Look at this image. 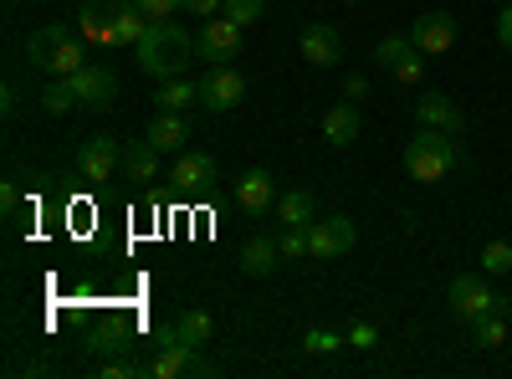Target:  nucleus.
<instances>
[{"mask_svg":"<svg viewBox=\"0 0 512 379\" xmlns=\"http://www.w3.org/2000/svg\"><path fill=\"white\" fill-rule=\"evenodd\" d=\"M364 93H369V82H364V77H359V72H354V77H349V82H344V98H354V103H359V98H364Z\"/></svg>","mask_w":512,"mask_h":379,"instance_id":"4c0bfd02","label":"nucleus"},{"mask_svg":"<svg viewBox=\"0 0 512 379\" xmlns=\"http://www.w3.org/2000/svg\"><path fill=\"white\" fill-rule=\"evenodd\" d=\"M236 205L246 210V216H267V210L277 205V180H272V170H246L241 180H236Z\"/></svg>","mask_w":512,"mask_h":379,"instance_id":"f8f14e48","label":"nucleus"},{"mask_svg":"<svg viewBox=\"0 0 512 379\" xmlns=\"http://www.w3.org/2000/svg\"><path fill=\"white\" fill-rule=\"evenodd\" d=\"M139 57V72L154 77V82H169V77H185V67L195 62V41L175 26V21H149L144 41L134 47Z\"/></svg>","mask_w":512,"mask_h":379,"instance_id":"f257e3e1","label":"nucleus"},{"mask_svg":"<svg viewBox=\"0 0 512 379\" xmlns=\"http://www.w3.org/2000/svg\"><path fill=\"white\" fill-rule=\"evenodd\" d=\"M236 26H256V21H262L267 16V0H226V6H221Z\"/></svg>","mask_w":512,"mask_h":379,"instance_id":"c756f323","label":"nucleus"},{"mask_svg":"<svg viewBox=\"0 0 512 379\" xmlns=\"http://www.w3.org/2000/svg\"><path fill=\"white\" fill-rule=\"evenodd\" d=\"M169 180H175V190L180 195H200V190H210V185H216V159H210V154H180L175 159V175H169Z\"/></svg>","mask_w":512,"mask_h":379,"instance_id":"2eb2a0df","label":"nucleus"},{"mask_svg":"<svg viewBox=\"0 0 512 379\" xmlns=\"http://www.w3.org/2000/svg\"><path fill=\"white\" fill-rule=\"evenodd\" d=\"M277 262H282V246H277L272 236H251V241L241 246V272H246V277H272Z\"/></svg>","mask_w":512,"mask_h":379,"instance_id":"a211bd4d","label":"nucleus"},{"mask_svg":"<svg viewBox=\"0 0 512 379\" xmlns=\"http://www.w3.org/2000/svg\"><path fill=\"white\" fill-rule=\"evenodd\" d=\"M344 344H349V339H338L333 328H313V333H308V354H338Z\"/></svg>","mask_w":512,"mask_h":379,"instance_id":"7c9ffc66","label":"nucleus"},{"mask_svg":"<svg viewBox=\"0 0 512 379\" xmlns=\"http://www.w3.org/2000/svg\"><path fill=\"white\" fill-rule=\"evenodd\" d=\"M497 41L512 52V6H502V11H497Z\"/></svg>","mask_w":512,"mask_h":379,"instance_id":"c9c22d12","label":"nucleus"},{"mask_svg":"<svg viewBox=\"0 0 512 379\" xmlns=\"http://www.w3.org/2000/svg\"><path fill=\"white\" fill-rule=\"evenodd\" d=\"M118 11H123V0H88V6L77 11V31H82V41H93V47H113Z\"/></svg>","mask_w":512,"mask_h":379,"instance_id":"9b49d317","label":"nucleus"},{"mask_svg":"<svg viewBox=\"0 0 512 379\" xmlns=\"http://www.w3.org/2000/svg\"><path fill=\"white\" fill-rule=\"evenodd\" d=\"M241 31H246V26H236L231 16H210V21L200 26V36H195V57L210 62V67L231 62V57L241 52Z\"/></svg>","mask_w":512,"mask_h":379,"instance_id":"39448f33","label":"nucleus"},{"mask_svg":"<svg viewBox=\"0 0 512 379\" xmlns=\"http://www.w3.org/2000/svg\"><path fill=\"white\" fill-rule=\"evenodd\" d=\"M72 93H77V108L98 113V108H108V103L118 98V77H113V67H103V62H82V67L72 72Z\"/></svg>","mask_w":512,"mask_h":379,"instance_id":"6e6552de","label":"nucleus"},{"mask_svg":"<svg viewBox=\"0 0 512 379\" xmlns=\"http://www.w3.org/2000/svg\"><path fill=\"white\" fill-rule=\"evenodd\" d=\"M456 164H461V149H456V139L441 134V129H425V123H420V134L405 144V175H410L415 185H441Z\"/></svg>","mask_w":512,"mask_h":379,"instance_id":"f03ea898","label":"nucleus"},{"mask_svg":"<svg viewBox=\"0 0 512 379\" xmlns=\"http://www.w3.org/2000/svg\"><path fill=\"white\" fill-rule=\"evenodd\" d=\"M415 118L425 123V129H441V134H461V129H466L461 108H456L446 93H420V98H415Z\"/></svg>","mask_w":512,"mask_h":379,"instance_id":"4468645a","label":"nucleus"},{"mask_svg":"<svg viewBox=\"0 0 512 379\" xmlns=\"http://www.w3.org/2000/svg\"><path fill=\"white\" fill-rule=\"evenodd\" d=\"M26 57H31L36 72H52V77H72L82 62H88L82 57V31L72 36V26H62V21L36 26L31 41H26Z\"/></svg>","mask_w":512,"mask_h":379,"instance_id":"7ed1b4c3","label":"nucleus"},{"mask_svg":"<svg viewBox=\"0 0 512 379\" xmlns=\"http://www.w3.org/2000/svg\"><path fill=\"white\" fill-rule=\"evenodd\" d=\"M277 221H282V226H313V221H318L313 190H303V185L282 190V195H277Z\"/></svg>","mask_w":512,"mask_h":379,"instance_id":"6ab92c4d","label":"nucleus"},{"mask_svg":"<svg viewBox=\"0 0 512 379\" xmlns=\"http://www.w3.org/2000/svg\"><path fill=\"white\" fill-rule=\"evenodd\" d=\"M154 103H159L164 113H185L190 103H200V82H180V77H169V82H159Z\"/></svg>","mask_w":512,"mask_h":379,"instance_id":"4be33fe9","label":"nucleus"},{"mask_svg":"<svg viewBox=\"0 0 512 379\" xmlns=\"http://www.w3.org/2000/svg\"><path fill=\"white\" fill-rule=\"evenodd\" d=\"M241 98H246V77H241L231 62L210 67V72L200 77V108H205V113H231Z\"/></svg>","mask_w":512,"mask_h":379,"instance_id":"423d86ee","label":"nucleus"},{"mask_svg":"<svg viewBox=\"0 0 512 379\" xmlns=\"http://www.w3.org/2000/svg\"><path fill=\"white\" fill-rule=\"evenodd\" d=\"M175 333L190 344V349H200V344H210V333H216V318L210 313H200V308H190V313H180L175 318Z\"/></svg>","mask_w":512,"mask_h":379,"instance_id":"5701e85b","label":"nucleus"},{"mask_svg":"<svg viewBox=\"0 0 512 379\" xmlns=\"http://www.w3.org/2000/svg\"><path fill=\"white\" fill-rule=\"evenodd\" d=\"M123 349H134V344H128V333H123V328H113V333H98V344H93V354H123Z\"/></svg>","mask_w":512,"mask_h":379,"instance_id":"473e14b6","label":"nucleus"},{"mask_svg":"<svg viewBox=\"0 0 512 379\" xmlns=\"http://www.w3.org/2000/svg\"><path fill=\"white\" fill-rule=\"evenodd\" d=\"M507 318H512V313H502V308L487 313V318H477V323H472V339H477L482 349H502V344H507Z\"/></svg>","mask_w":512,"mask_h":379,"instance_id":"b1692460","label":"nucleus"},{"mask_svg":"<svg viewBox=\"0 0 512 379\" xmlns=\"http://www.w3.org/2000/svg\"><path fill=\"white\" fill-rule=\"evenodd\" d=\"M77 170H82V180H88V185H108L113 170H123V144L113 134L88 139V144L77 149Z\"/></svg>","mask_w":512,"mask_h":379,"instance_id":"1a4fd4ad","label":"nucleus"},{"mask_svg":"<svg viewBox=\"0 0 512 379\" xmlns=\"http://www.w3.org/2000/svg\"><path fill=\"white\" fill-rule=\"evenodd\" d=\"M308 246H313L318 262H333V257H349L359 246V231H354L349 216H323V221L308 226Z\"/></svg>","mask_w":512,"mask_h":379,"instance_id":"0eeeda50","label":"nucleus"},{"mask_svg":"<svg viewBox=\"0 0 512 379\" xmlns=\"http://www.w3.org/2000/svg\"><path fill=\"white\" fill-rule=\"evenodd\" d=\"M144 31H149V16L139 11V0H123L118 26H113V47H139Z\"/></svg>","mask_w":512,"mask_h":379,"instance_id":"412c9836","label":"nucleus"},{"mask_svg":"<svg viewBox=\"0 0 512 379\" xmlns=\"http://www.w3.org/2000/svg\"><path fill=\"white\" fill-rule=\"evenodd\" d=\"M103 374H108V379H134V374H144V364H134V359H113V364H103Z\"/></svg>","mask_w":512,"mask_h":379,"instance_id":"f704fd0d","label":"nucleus"},{"mask_svg":"<svg viewBox=\"0 0 512 379\" xmlns=\"http://www.w3.org/2000/svg\"><path fill=\"white\" fill-rule=\"evenodd\" d=\"M282 262H297V257H313V246H308V226H282Z\"/></svg>","mask_w":512,"mask_h":379,"instance_id":"c85d7f7f","label":"nucleus"},{"mask_svg":"<svg viewBox=\"0 0 512 379\" xmlns=\"http://www.w3.org/2000/svg\"><path fill=\"white\" fill-rule=\"evenodd\" d=\"M149 139H154V149L159 154H185V139H190V123H185V113H154L149 118Z\"/></svg>","mask_w":512,"mask_h":379,"instance_id":"f3484780","label":"nucleus"},{"mask_svg":"<svg viewBox=\"0 0 512 379\" xmlns=\"http://www.w3.org/2000/svg\"><path fill=\"white\" fill-rule=\"evenodd\" d=\"M405 52H415V36H410V31H395V36H384L379 47H374V62H379V67H395Z\"/></svg>","mask_w":512,"mask_h":379,"instance_id":"bb28decb","label":"nucleus"},{"mask_svg":"<svg viewBox=\"0 0 512 379\" xmlns=\"http://www.w3.org/2000/svg\"><path fill=\"white\" fill-rule=\"evenodd\" d=\"M67 108H77L72 77H57V82H47V88H41V113H67Z\"/></svg>","mask_w":512,"mask_h":379,"instance_id":"393cba45","label":"nucleus"},{"mask_svg":"<svg viewBox=\"0 0 512 379\" xmlns=\"http://www.w3.org/2000/svg\"><path fill=\"white\" fill-rule=\"evenodd\" d=\"M297 52H303V62H313V67H333L338 57H344V36H338L333 26H323V21H313V26H303V36H297Z\"/></svg>","mask_w":512,"mask_h":379,"instance_id":"ddd939ff","label":"nucleus"},{"mask_svg":"<svg viewBox=\"0 0 512 379\" xmlns=\"http://www.w3.org/2000/svg\"><path fill=\"white\" fill-rule=\"evenodd\" d=\"M512 272V241H487L482 246V277H507Z\"/></svg>","mask_w":512,"mask_h":379,"instance_id":"a878e982","label":"nucleus"},{"mask_svg":"<svg viewBox=\"0 0 512 379\" xmlns=\"http://www.w3.org/2000/svg\"><path fill=\"white\" fill-rule=\"evenodd\" d=\"M451 313L461 318V323H477V318H487V313H512V303L507 298H497V292L482 282V272H461V277H451Z\"/></svg>","mask_w":512,"mask_h":379,"instance_id":"20e7f679","label":"nucleus"},{"mask_svg":"<svg viewBox=\"0 0 512 379\" xmlns=\"http://www.w3.org/2000/svg\"><path fill=\"white\" fill-rule=\"evenodd\" d=\"M221 6H226V0H185V11H190V16H205V21L216 16Z\"/></svg>","mask_w":512,"mask_h":379,"instance_id":"e433bc0d","label":"nucleus"},{"mask_svg":"<svg viewBox=\"0 0 512 379\" xmlns=\"http://www.w3.org/2000/svg\"><path fill=\"white\" fill-rule=\"evenodd\" d=\"M123 175H128V180H139V185H149V180L159 175V149H154L149 134L123 149Z\"/></svg>","mask_w":512,"mask_h":379,"instance_id":"aec40b11","label":"nucleus"},{"mask_svg":"<svg viewBox=\"0 0 512 379\" xmlns=\"http://www.w3.org/2000/svg\"><path fill=\"white\" fill-rule=\"evenodd\" d=\"M323 139L333 144V149H349L354 139H359V103L349 98V103H333L328 113H323Z\"/></svg>","mask_w":512,"mask_h":379,"instance_id":"dca6fc26","label":"nucleus"},{"mask_svg":"<svg viewBox=\"0 0 512 379\" xmlns=\"http://www.w3.org/2000/svg\"><path fill=\"white\" fill-rule=\"evenodd\" d=\"M410 36H415V47H420L425 57H446V52L456 47V16H451V11H425V16L410 26Z\"/></svg>","mask_w":512,"mask_h":379,"instance_id":"9d476101","label":"nucleus"},{"mask_svg":"<svg viewBox=\"0 0 512 379\" xmlns=\"http://www.w3.org/2000/svg\"><path fill=\"white\" fill-rule=\"evenodd\" d=\"M374 339H379L374 323H354V328H349V344H354V349H374Z\"/></svg>","mask_w":512,"mask_h":379,"instance_id":"72a5a7b5","label":"nucleus"},{"mask_svg":"<svg viewBox=\"0 0 512 379\" xmlns=\"http://www.w3.org/2000/svg\"><path fill=\"white\" fill-rule=\"evenodd\" d=\"M390 72H395L400 88H420V82H425V52H420V47H415V52H405Z\"/></svg>","mask_w":512,"mask_h":379,"instance_id":"cd10ccee","label":"nucleus"},{"mask_svg":"<svg viewBox=\"0 0 512 379\" xmlns=\"http://www.w3.org/2000/svg\"><path fill=\"white\" fill-rule=\"evenodd\" d=\"M139 11H144L149 21H169L175 11H185V0H139Z\"/></svg>","mask_w":512,"mask_h":379,"instance_id":"2f4dec72","label":"nucleus"}]
</instances>
